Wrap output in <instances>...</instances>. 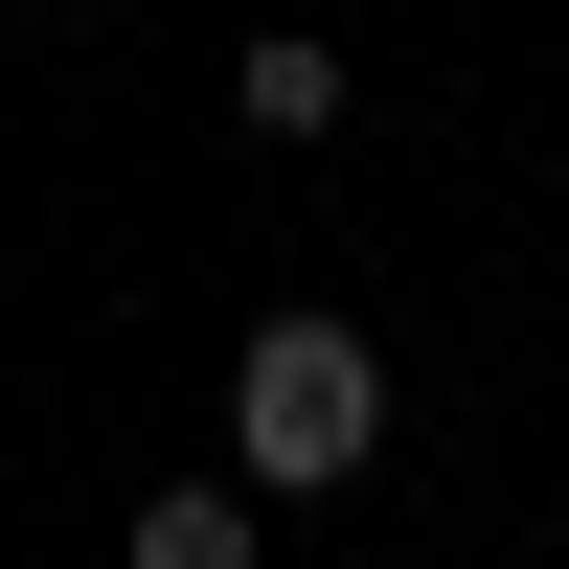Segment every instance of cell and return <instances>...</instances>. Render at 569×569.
Masks as SVG:
<instances>
[{
    "label": "cell",
    "instance_id": "1",
    "mask_svg": "<svg viewBox=\"0 0 569 569\" xmlns=\"http://www.w3.org/2000/svg\"><path fill=\"white\" fill-rule=\"evenodd\" d=\"M365 456H388V365H365V319H251V365H228V479L251 501H342Z\"/></svg>",
    "mask_w": 569,
    "mask_h": 569
},
{
    "label": "cell",
    "instance_id": "2",
    "mask_svg": "<svg viewBox=\"0 0 569 569\" xmlns=\"http://www.w3.org/2000/svg\"><path fill=\"white\" fill-rule=\"evenodd\" d=\"M114 547H137V569H251V479H160Z\"/></svg>",
    "mask_w": 569,
    "mask_h": 569
},
{
    "label": "cell",
    "instance_id": "3",
    "mask_svg": "<svg viewBox=\"0 0 569 569\" xmlns=\"http://www.w3.org/2000/svg\"><path fill=\"white\" fill-rule=\"evenodd\" d=\"M228 114H251V137H342V46H251Z\"/></svg>",
    "mask_w": 569,
    "mask_h": 569
}]
</instances>
